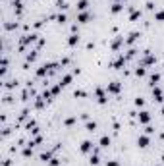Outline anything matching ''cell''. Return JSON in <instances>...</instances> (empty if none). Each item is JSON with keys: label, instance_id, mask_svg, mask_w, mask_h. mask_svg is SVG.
I'll list each match as a JSON object with an SVG mask.
<instances>
[{"label": "cell", "instance_id": "obj_25", "mask_svg": "<svg viewBox=\"0 0 164 166\" xmlns=\"http://www.w3.org/2000/svg\"><path fill=\"white\" fill-rule=\"evenodd\" d=\"M77 122V116H70V118H66L64 120V126H74Z\"/></svg>", "mask_w": 164, "mask_h": 166}, {"label": "cell", "instance_id": "obj_23", "mask_svg": "<svg viewBox=\"0 0 164 166\" xmlns=\"http://www.w3.org/2000/svg\"><path fill=\"white\" fill-rule=\"evenodd\" d=\"M21 155H23L25 158H29V157H31V155H33V147H31V145H27V147H23V151H21Z\"/></svg>", "mask_w": 164, "mask_h": 166}, {"label": "cell", "instance_id": "obj_18", "mask_svg": "<svg viewBox=\"0 0 164 166\" xmlns=\"http://www.w3.org/2000/svg\"><path fill=\"white\" fill-rule=\"evenodd\" d=\"M129 21H137V19L141 18V10H133V8H129Z\"/></svg>", "mask_w": 164, "mask_h": 166}, {"label": "cell", "instance_id": "obj_14", "mask_svg": "<svg viewBox=\"0 0 164 166\" xmlns=\"http://www.w3.org/2000/svg\"><path fill=\"white\" fill-rule=\"evenodd\" d=\"M89 8V0H77V12H87Z\"/></svg>", "mask_w": 164, "mask_h": 166}, {"label": "cell", "instance_id": "obj_24", "mask_svg": "<svg viewBox=\"0 0 164 166\" xmlns=\"http://www.w3.org/2000/svg\"><path fill=\"white\" fill-rule=\"evenodd\" d=\"M74 97H77V99H85V97H87V91H83V89H75V91H74Z\"/></svg>", "mask_w": 164, "mask_h": 166}, {"label": "cell", "instance_id": "obj_8", "mask_svg": "<svg viewBox=\"0 0 164 166\" xmlns=\"http://www.w3.org/2000/svg\"><path fill=\"white\" fill-rule=\"evenodd\" d=\"M79 151H81V153H93V141H89V139H85L83 143H81Z\"/></svg>", "mask_w": 164, "mask_h": 166}, {"label": "cell", "instance_id": "obj_33", "mask_svg": "<svg viewBox=\"0 0 164 166\" xmlns=\"http://www.w3.org/2000/svg\"><path fill=\"white\" fill-rule=\"evenodd\" d=\"M153 131H155V128H153V126H147V128H145V133H147V135H151Z\"/></svg>", "mask_w": 164, "mask_h": 166}, {"label": "cell", "instance_id": "obj_22", "mask_svg": "<svg viewBox=\"0 0 164 166\" xmlns=\"http://www.w3.org/2000/svg\"><path fill=\"white\" fill-rule=\"evenodd\" d=\"M85 129H87V131H91V133H93L95 129H97V122H91V120H87V124H85Z\"/></svg>", "mask_w": 164, "mask_h": 166}, {"label": "cell", "instance_id": "obj_13", "mask_svg": "<svg viewBox=\"0 0 164 166\" xmlns=\"http://www.w3.org/2000/svg\"><path fill=\"white\" fill-rule=\"evenodd\" d=\"M110 143H112V139L108 137V135H102V137L98 139V145H100V147H102V149H106V147H110Z\"/></svg>", "mask_w": 164, "mask_h": 166}, {"label": "cell", "instance_id": "obj_7", "mask_svg": "<svg viewBox=\"0 0 164 166\" xmlns=\"http://www.w3.org/2000/svg\"><path fill=\"white\" fill-rule=\"evenodd\" d=\"M137 118H139V122H141V124H149V122H151V112L141 110L139 114H137Z\"/></svg>", "mask_w": 164, "mask_h": 166}, {"label": "cell", "instance_id": "obj_5", "mask_svg": "<svg viewBox=\"0 0 164 166\" xmlns=\"http://www.w3.org/2000/svg\"><path fill=\"white\" fill-rule=\"evenodd\" d=\"M139 37H141V33H139V31H131L129 35H127V39H126V43H124V45L131 46V45H133V43H135V41H137V39H139Z\"/></svg>", "mask_w": 164, "mask_h": 166}, {"label": "cell", "instance_id": "obj_31", "mask_svg": "<svg viewBox=\"0 0 164 166\" xmlns=\"http://www.w3.org/2000/svg\"><path fill=\"white\" fill-rule=\"evenodd\" d=\"M60 89H62V85H54V87H50V91H52V95H58Z\"/></svg>", "mask_w": 164, "mask_h": 166}, {"label": "cell", "instance_id": "obj_32", "mask_svg": "<svg viewBox=\"0 0 164 166\" xmlns=\"http://www.w3.org/2000/svg\"><path fill=\"white\" fill-rule=\"evenodd\" d=\"M4 27L6 29H16L18 27V23H4Z\"/></svg>", "mask_w": 164, "mask_h": 166}, {"label": "cell", "instance_id": "obj_11", "mask_svg": "<svg viewBox=\"0 0 164 166\" xmlns=\"http://www.w3.org/2000/svg\"><path fill=\"white\" fill-rule=\"evenodd\" d=\"M126 56H120V58H118V60H114L112 62V66H114V68H116V70H122L124 68V66H126Z\"/></svg>", "mask_w": 164, "mask_h": 166}, {"label": "cell", "instance_id": "obj_30", "mask_svg": "<svg viewBox=\"0 0 164 166\" xmlns=\"http://www.w3.org/2000/svg\"><path fill=\"white\" fill-rule=\"evenodd\" d=\"M56 19H58V23H66V21H68V16H66V14H58Z\"/></svg>", "mask_w": 164, "mask_h": 166}, {"label": "cell", "instance_id": "obj_16", "mask_svg": "<svg viewBox=\"0 0 164 166\" xmlns=\"http://www.w3.org/2000/svg\"><path fill=\"white\" fill-rule=\"evenodd\" d=\"M122 10H124V4H122V2H114V4L110 6V12H112V14H120Z\"/></svg>", "mask_w": 164, "mask_h": 166}, {"label": "cell", "instance_id": "obj_27", "mask_svg": "<svg viewBox=\"0 0 164 166\" xmlns=\"http://www.w3.org/2000/svg\"><path fill=\"white\" fill-rule=\"evenodd\" d=\"M35 58H37V50H31V52H29V54H27V58H25V60H27V62H25V64H29V62H33V60H35Z\"/></svg>", "mask_w": 164, "mask_h": 166}, {"label": "cell", "instance_id": "obj_35", "mask_svg": "<svg viewBox=\"0 0 164 166\" xmlns=\"http://www.w3.org/2000/svg\"><path fill=\"white\" fill-rule=\"evenodd\" d=\"M2 166H12V160H10V158H4V162H2Z\"/></svg>", "mask_w": 164, "mask_h": 166}, {"label": "cell", "instance_id": "obj_28", "mask_svg": "<svg viewBox=\"0 0 164 166\" xmlns=\"http://www.w3.org/2000/svg\"><path fill=\"white\" fill-rule=\"evenodd\" d=\"M135 106H137V108H143V106H145V99H143V97H137L135 99Z\"/></svg>", "mask_w": 164, "mask_h": 166}, {"label": "cell", "instance_id": "obj_2", "mask_svg": "<svg viewBox=\"0 0 164 166\" xmlns=\"http://www.w3.org/2000/svg\"><path fill=\"white\" fill-rule=\"evenodd\" d=\"M95 97H97L98 104H106V102H108V95L104 93L102 87H95Z\"/></svg>", "mask_w": 164, "mask_h": 166}, {"label": "cell", "instance_id": "obj_37", "mask_svg": "<svg viewBox=\"0 0 164 166\" xmlns=\"http://www.w3.org/2000/svg\"><path fill=\"white\" fill-rule=\"evenodd\" d=\"M116 2H122V4H124V2H126V0H116Z\"/></svg>", "mask_w": 164, "mask_h": 166}, {"label": "cell", "instance_id": "obj_15", "mask_svg": "<svg viewBox=\"0 0 164 166\" xmlns=\"http://www.w3.org/2000/svg\"><path fill=\"white\" fill-rule=\"evenodd\" d=\"M122 43H126V41H124V37H120V35H118V37L112 41V45H110V46H112V50H118V48L122 46Z\"/></svg>", "mask_w": 164, "mask_h": 166}, {"label": "cell", "instance_id": "obj_29", "mask_svg": "<svg viewBox=\"0 0 164 166\" xmlns=\"http://www.w3.org/2000/svg\"><path fill=\"white\" fill-rule=\"evenodd\" d=\"M48 166H60V158H56V157H52L50 160H48Z\"/></svg>", "mask_w": 164, "mask_h": 166}, {"label": "cell", "instance_id": "obj_1", "mask_svg": "<svg viewBox=\"0 0 164 166\" xmlns=\"http://www.w3.org/2000/svg\"><path fill=\"white\" fill-rule=\"evenodd\" d=\"M139 64H141V66H145V68H147V66H155V64H156V56L151 54V50H145V52H143V58H141Z\"/></svg>", "mask_w": 164, "mask_h": 166}, {"label": "cell", "instance_id": "obj_9", "mask_svg": "<svg viewBox=\"0 0 164 166\" xmlns=\"http://www.w3.org/2000/svg\"><path fill=\"white\" fill-rule=\"evenodd\" d=\"M89 19H91L89 12H77V21H79V23H87Z\"/></svg>", "mask_w": 164, "mask_h": 166}, {"label": "cell", "instance_id": "obj_21", "mask_svg": "<svg viewBox=\"0 0 164 166\" xmlns=\"http://www.w3.org/2000/svg\"><path fill=\"white\" fill-rule=\"evenodd\" d=\"M147 74V70H145V66H137V68H135V75H137V77H143V75H145Z\"/></svg>", "mask_w": 164, "mask_h": 166}, {"label": "cell", "instance_id": "obj_12", "mask_svg": "<svg viewBox=\"0 0 164 166\" xmlns=\"http://www.w3.org/2000/svg\"><path fill=\"white\" fill-rule=\"evenodd\" d=\"M160 81V74L158 72H155V74H151L149 75V83H151V87H156V83Z\"/></svg>", "mask_w": 164, "mask_h": 166}, {"label": "cell", "instance_id": "obj_20", "mask_svg": "<svg viewBox=\"0 0 164 166\" xmlns=\"http://www.w3.org/2000/svg\"><path fill=\"white\" fill-rule=\"evenodd\" d=\"M39 158H41L42 162H48V160L52 158V153H50V151H42L41 155H39Z\"/></svg>", "mask_w": 164, "mask_h": 166}, {"label": "cell", "instance_id": "obj_19", "mask_svg": "<svg viewBox=\"0 0 164 166\" xmlns=\"http://www.w3.org/2000/svg\"><path fill=\"white\" fill-rule=\"evenodd\" d=\"M12 4H14V12H16L18 16L21 14V12H23V4H21V0H14Z\"/></svg>", "mask_w": 164, "mask_h": 166}, {"label": "cell", "instance_id": "obj_34", "mask_svg": "<svg viewBox=\"0 0 164 166\" xmlns=\"http://www.w3.org/2000/svg\"><path fill=\"white\" fill-rule=\"evenodd\" d=\"M106 166H120V162H118V160H108Z\"/></svg>", "mask_w": 164, "mask_h": 166}, {"label": "cell", "instance_id": "obj_4", "mask_svg": "<svg viewBox=\"0 0 164 166\" xmlns=\"http://www.w3.org/2000/svg\"><path fill=\"white\" fill-rule=\"evenodd\" d=\"M149 143H151V139H149V135H139V137H137V147L139 149H147L149 147Z\"/></svg>", "mask_w": 164, "mask_h": 166}, {"label": "cell", "instance_id": "obj_3", "mask_svg": "<svg viewBox=\"0 0 164 166\" xmlns=\"http://www.w3.org/2000/svg\"><path fill=\"white\" fill-rule=\"evenodd\" d=\"M120 89H122L120 81H110L106 85V93H112V95H118V93H120Z\"/></svg>", "mask_w": 164, "mask_h": 166}, {"label": "cell", "instance_id": "obj_17", "mask_svg": "<svg viewBox=\"0 0 164 166\" xmlns=\"http://www.w3.org/2000/svg\"><path fill=\"white\" fill-rule=\"evenodd\" d=\"M77 43H79V33H71L70 39H68V45H70V46H75Z\"/></svg>", "mask_w": 164, "mask_h": 166}, {"label": "cell", "instance_id": "obj_26", "mask_svg": "<svg viewBox=\"0 0 164 166\" xmlns=\"http://www.w3.org/2000/svg\"><path fill=\"white\" fill-rule=\"evenodd\" d=\"M155 21H164V10L155 12Z\"/></svg>", "mask_w": 164, "mask_h": 166}, {"label": "cell", "instance_id": "obj_6", "mask_svg": "<svg viewBox=\"0 0 164 166\" xmlns=\"http://www.w3.org/2000/svg\"><path fill=\"white\" fill-rule=\"evenodd\" d=\"M153 99H155L156 102H162L164 101V93L160 87H153Z\"/></svg>", "mask_w": 164, "mask_h": 166}, {"label": "cell", "instance_id": "obj_36", "mask_svg": "<svg viewBox=\"0 0 164 166\" xmlns=\"http://www.w3.org/2000/svg\"><path fill=\"white\" fill-rule=\"evenodd\" d=\"M145 6H147V10H155V4H153V2H147Z\"/></svg>", "mask_w": 164, "mask_h": 166}, {"label": "cell", "instance_id": "obj_10", "mask_svg": "<svg viewBox=\"0 0 164 166\" xmlns=\"http://www.w3.org/2000/svg\"><path fill=\"white\" fill-rule=\"evenodd\" d=\"M71 79H74V74H66V75H62V79H60V83H58V85L66 87V85H70V83H71Z\"/></svg>", "mask_w": 164, "mask_h": 166}, {"label": "cell", "instance_id": "obj_38", "mask_svg": "<svg viewBox=\"0 0 164 166\" xmlns=\"http://www.w3.org/2000/svg\"><path fill=\"white\" fill-rule=\"evenodd\" d=\"M155 166H162V164H155Z\"/></svg>", "mask_w": 164, "mask_h": 166}, {"label": "cell", "instance_id": "obj_39", "mask_svg": "<svg viewBox=\"0 0 164 166\" xmlns=\"http://www.w3.org/2000/svg\"><path fill=\"white\" fill-rule=\"evenodd\" d=\"M162 114H164V108H162Z\"/></svg>", "mask_w": 164, "mask_h": 166}]
</instances>
